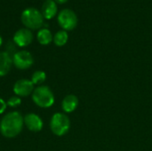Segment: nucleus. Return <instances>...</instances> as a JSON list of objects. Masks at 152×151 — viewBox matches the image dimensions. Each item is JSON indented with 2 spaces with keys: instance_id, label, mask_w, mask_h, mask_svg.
Here are the masks:
<instances>
[{
  "instance_id": "nucleus-10",
  "label": "nucleus",
  "mask_w": 152,
  "mask_h": 151,
  "mask_svg": "<svg viewBox=\"0 0 152 151\" xmlns=\"http://www.w3.org/2000/svg\"><path fill=\"white\" fill-rule=\"evenodd\" d=\"M79 101L78 98L74 94H68L65 96L61 101V109L65 114L72 113L78 107Z\"/></svg>"
},
{
  "instance_id": "nucleus-7",
  "label": "nucleus",
  "mask_w": 152,
  "mask_h": 151,
  "mask_svg": "<svg viewBox=\"0 0 152 151\" xmlns=\"http://www.w3.org/2000/svg\"><path fill=\"white\" fill-rule=\"evenodd\" d=\"M35 89L34 84L31 82V80L21 78L17 80L12 87L13 93L16 96L19 97H27L28 95H31L33 91Z\"/></svg>"
},
{
  "instance_id": "nucleus-11",
  "label": "nucleus",
  "mask_w": 152,
  "mask_h": 151,
  "mask_svg": "<svg viewBox=\"0 0 152 151\" xmlns=\"http://www.w3.org/2000/svg\"><path fill=\"white\" fill-rule=\"evenodd\" d=\"M58 12V7L53 0H45L41 8V13L45 20L53 19Z\"/></svg>"
},
{
  "instance_id": "nucleus-6",
  "label": "nucleus",
  "mask_w": 152,
  "mask_h": 151,
  "mask_svg": "<svg viewBox=\"0 0 152 151\" xmlns=\"http://www.w3.org/2000/svg\"><path fill=\"white\" fill-rule=\"evenodd\" d=\"M12 64L18 69L25 70L32 67L34 64V58L32 54L26 50L18 51L12 56Z\"/></svg>"
},
{
  "instance_id": "nucleus-15",
  "label": "nucleus",
  "mask_w": 152,
  "mask_h": 151,
  "mask_svg": "<svg viewBox=\"0 0 152 151\" xmlns=\"http://www.w3.org/2000/svg\"><path fill=\"white\" fill-rule=\"evenodd\" d=\"M46 79V74L43 70H37L31 76V82L35 85H40L44 83Z\"/></svg>"
},
{
  "instance_id": "nucleus-2",
  "label": "nucleus",
  "mask_w": 152,
  "mask_h": 151,
  "mask_svg": "<svg viewBox=\"0 0 152 151\" xmlns=\"http://www.w3.org/2000/svg\"><path fill=\"white\" fill-rule=\"evenodd\" d=\"M32 101L39 108L47 109L53 105L55 98L53 91L47 85H38L37 86L32 94Z\"/></svg>"
},
{
  "instance_id": "nucleus-19",
  "label": "nucleus",
  "mask_w": 152,
  "mask_h": 151,
  "mask_svg": "<svg viewBox=\"0 0 152 151\" xmlns=\"http://www.w3.org/2000/svg\"><path fill=\"white\" fill-rule=\"evenodd\" d=\"M2 44H3V38H2V36H0V46L2 45Z\"/></svg>"
},
{
  "instance_id": "nucleus-9",
  "label": "nucleus",
  "mask_w": 152,
  "mask_h": 151,
  "mask_svg": "<svg viewBox=\"0 0 152 151\" xmlns=\"http://www.w3.org/2000/svg\"><path fill=\"white\" fill-rule=\"evenodd\" d=\"M23 119H24V125H26V127L29 131L37 133L43 129L44 122L38 115L35 113H28L26 114L25 117H23Z\"/></svg>"
},
{
  "instance_id": "nucleus-13",
  "label": "nucleus",
  "mask_w": 152,
  "mask_h": 151,
  "mask_svg": "<svg viewBox=\"0 0 152 151\" xmlns=\"http://www.w3.org/2000/svg\"><path fill=\"white\" fill-rule=\"evenodd\" d=\"M53 36L52 35V32L47 28H40L37 34V39L38 43L42 45H47L53 42Z\"/></svg>"
},
{
  "instance_id": "nucleus-18",
  "label": "nucleus",
  "mask_w": 152,
  "mask_h": 151,
  "mask_svg": "<svg viewBox=\"0 0 152 151\" xmlns=\"http://www.w3.org/2000/svg\"><path fill=\"white\" fill-rule=\"evenodd\" d=\"M55 3H58V4H65L68 0H53Z\"/></svg>"
},
{
  "instance_id": "nucleus-16",
  "label": "nucleus",
  "mask_w": 152,
  "mask_h": 151,
  "mask_svg": "<svg viewBox=\"0 0 152 151\" xmlns=\"http://www.w3.org/2000/svg\"><path fill=\"white\" fill-rule=\"evenodd\" d=\"M6 103H7V106H9V107L16 108V107H19L21 104V100H20V97L14 95V96L10 97L7 100Z\"/></svg>"
},
{
  "instance_id": "nucleus-1",
  "label": "nucleus",
  "mask_w": 152,
  "mask_h": 151,
  "mask_svg": "<svg viewBox=\"0 0 152 151\" xmlns=\"http://www.w3.org/2000/svg\"><path fill=\"white\" fill-rule=\"evenodd\" d=\"M24 126V119L19 111H11L4 115L0 121V133L8 139L18 136Z\"/></svg>"
},
{
  "instance_id": "nucleus-3",
  "label": "nucleus",
  "mask_w": 152,
  "mask_h": 151,
  "mask_svg": "<svg viewBox=\"0 0 152 151\" xmlns=\"http://www.w3.org/2000/svg\"><path fill=\"white\" fill-rule=\"evenodd\" d=\"M44 17L41 11L34 7H28L25 9L21 15L20 20L22 24L28 29H40L44 25Z\"/></svg>"
},
{
  "instance_id": "nucleus-12",
  "label": "nucleus",
  "mask_w": 152,
  "mask_h": 151,
  "mask_svg": "<svg viewBox=\"0 0 152 151\" xmlns=\"http://www.w3.org/2000/svg\"><path fill=\"white\" fill-rule=\"evenodd\" d=\"M12 66V57L7 52H0V77L9 73Z\"/></svg>"
},
{
  "instance_id": "nucleus-4",
  "label": "nucleus",
  "mask_w": 152,
  "mask_h": 151,
  "mask_svg": "<svg viewBox=\"0 0 152 151\" xmlns=\"http://www.w3.org/2000/svg\"><path fill=\"white\" fill-rule=\"evenodd\" d=\"M50 129L56 136L61 137L65 135L70 129L69 117L65 113H54L50 120Z\"/></svg>"
},
{
  "instance_id": "nucleus-14",
  "label": "nucleus",
  "mask_w": 152,
  "mask_h": 151,
  "mask_svg": "<svg viewBox=\"0 0 152 151\" xmlns=\"http://www.w3.org/2000/svg\"><path fill=\"white\" fill-rule=\"evenodd\" d=\"M69 40V35H68V32L65 31V30H59L58 32L55 33V35L53 36V42L54 43V44L56 46H63L67 44Z\"/></svg>"
},
{
  "instance_id": "nucleus-5",
  "label": "nucleus",
  "mask_w": 152,
  "mask_h": 151,
  "mask_svg": "<svg viewBox=\"0 0 152 151\" xmlns=\"http://www.w3.org/2000/svg\"><path fill=\"white\" fill-rule=\"evenodd\" d=\"M57 20L61 28L65 31L73 30L77 27L78 21L77 16L75 12L68 8L62 9L59 12L57 16Z\"/></svg>"
},
{
  "instance_id": "nucleus-17",
  "label": "nucleus",
  "mask_w": 152,
  "mask_h": 151,
  "mask_svg": "<svg viewBox=\"0 0 152 151\" xmlns=\"http://www.w3.org/2000/svg\"><path fill=\"white\" fill-rule=\"evenodd\" d=\"M6 108H7V103H6V101H5L4 99L0 98V115H2V114L4 113Z\"/></svg>"
},
{
  "instance_id": "nucleus-8",
  "label": "nucleus",
  "mask_w": 152,
  "mask_h": 151,
  "mask_svg": "<svg viewBox=\"0 0 152 151\" xmlns=\"http://www.w3.org/2000/svg\"><path fill=\"white\" fill-rule=\"evenodd\" d=\"M33 33L27 28L18 29L13 35V42L19 47H26L33 41Z\"/></svg>"
}]
</instances>
